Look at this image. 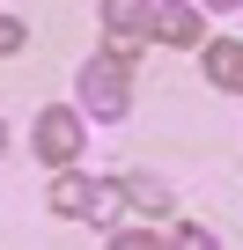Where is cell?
Masks as SVG:
<instances>
[{
	"instance_id": "1",
	"label": "cell",
	"mask_w": 243,
	"mask_h": 250,
	"mask_svg": "<svg viewBox=\"0 0 243 250\" xmlns=\"http://www.w3.org/2000/svg\"><path fill=\"white\" fill-rule=\"evenodd\" d=\"M81 103L96 110V118H126V103H133V66H118V59H88L81 66Z\"/></svg>"
},
{
	"instance_id": "2",
	"label": "cell",
	"mask_w": 243,
	"mask_h": 250,
	"mask_svg": "<svg viewBox=\"0 0 243 250\" xmlns=\"http://www.w3.org/2000/svg\"><path fill=\"white\" fill-rule=\"evenodd\" d=\"M37 162H52L59 177H66V162H81V110L52 103V110L37 118Z\"/></svg>"
},
{
	"instance_id": "3",
	"label": "cell",
	"mask_w": 243,
	"mask_h": 250,
	"mask_svg": "<svg viewBox=\"0 0 243 250\" xmlns=\"http://www.w3.org/2000/svg\"><path fill=\"white\" fill-rule=\"evenodd\" d=\"M148 37H155V44H199V37H206V15L184 8V0H162V8L148 15Z\"/></svg>"
},
{
	"instance_id": "4",
	"label": "cell",
	"mask_w": 243,
	"mask_h": 250,
	"mask_svg": "<svg viewBox=\"0 0 243 250\" xmlns=\"http://www.w3.org/2000/svg\"><path fill=\"white\" fill-rule=\"evenodd\" d=\"M44 199H52V213H66V221H81V213H88V199H96V184L66 169V177H52V191H44Z\"/></svg>"
},
{
	"instance_id": "5",
	"label": "cell",
	"mask_w": 243,
	"mask_h": 250,
	"mask_svg": "<svg viewBox=\"0 0 243 250\" xmlns=\"http://www.w3.org/2000/svg\"><path fill=\"white\" fill-rule=\"evenodd\" d=\"M206 81H214V88H243V44H236V37L206 44Z\"/></svg>"
},
{
	"instance_id": "6",
	"label": "cell",
	"mask_w": 243,
	"mask_h": 250,
	"mask_svg": "<svg viewBox=\"0 0 243 250\" xmlns=\"http://www.w3.org/2000/svg\"><path fill=\"white\" fill-rule=\"evenodd\" d=\"M118 184H126V206H140V213H170V191H162V177H148V169H126Z\"/></svg>"
},
{
	"instance_id": "7",
	"label": "cell",
	"mask_w": 243,
	"mask_h": 250,
	"mask_svg": "<svg viewBox=\"0 0 243 250\" xmlns=\"http://www.w3.org/2000/svg\"><path fill=\"white\" fill-rule=\"evenodd\" d=\"M118 213H126V184L110 177V184H96V199H88V221H96V228H118Z\"/></svg>"
},
{
	"instance_id": "8",
	"label": "cell",
	"mask_w": 243,
	"mask_h": 250,
	"mask_svg": "<svg viewBox=\"0 0 243 250\" xmlns=\"http://www.w3.org/2000/svg\"><path fill=\"white\" fill-rule=\"evenodd\" d=\"M177 250H221V235L199 228V221H184V228H177Z\"/></svg>"
},
{
	"instance_id": "9",
	"label": "cell",
	"mask_w": 243,
	"mask_h": 250,
	"mask_svg": "<svg viewBox=\"0 0 243 250\" xmlns=\"http://www.w3.org/2000/svg\"><path fill=\"white\" fill-rule=\"evenodd\" d=\"M110 250H162V243H155L148 228H118V235H110Z\"/></svg>"
},
{
	"instance_id": "10",
	"label": "cell",
	"mask_w": 243,
	"mask_h": 250,
	"mask_svg": "<svg viewBox=\"0 0 243 250\" xmlns=\"http://www.w3.org/2000/svg\"><path fill=\"white\" fill-rule=\"evenodd\" d=\"M22 44H30V37H22V22H15V15H0V52H22Z\"/></svg>"
}]
</instances>
